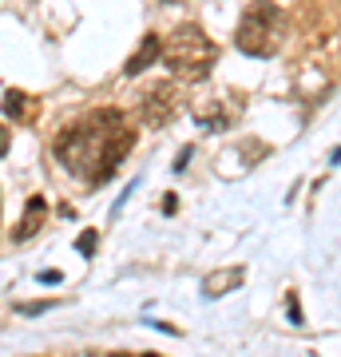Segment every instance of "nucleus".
Segmentation results:
<instances>
[{
  "label": "nucleus",
  "instance_id": "nucleus-16",
  "mask_svg": "<svg viewBox=\"0 0 341 357\" xmlns=\"http://www.w3.org/2000/svg\"><path fill=\"white\" fill-rule=\"evenodd\" d=\"M139 357H159V354H139Z\"/></svg>",
  "mask_w": 341,
  "mask_h": 357
},
{
  "label": "nucleus",
  "instance_id": "nucleus-13",
  "mask_svg": "<svg viewBox=\"0 0 341 357\" xmlns=\"http://www.w3.org/2000/svg\"><path fill=\"white\" fill-rule=\"evenodd\" d=\"M175 206H179L175 195H163V215H175Z\"/></svg>",
  "mask_w": 341,
  "mask_h": 357
},
{
  "label": "nucleus",
  "instance_id": "nucleus-11",
  "mask_svg": "<svg viewBox=\"0 0 341 357\" xmlns=\"http://www.w3.org/2000/svg\"><path fill=\"white\" fill-rule=\"evenodd\" d=\"M56 302H28V306H16L20 314H44V310H52Z\"/></svg>",
  "mask_w": 341,
  "mask_h": 357
},
{
  "label": "nucleus",
  "instance_id": "nucleus-14",
  "mask_svg": "<svg viewBox=\"0 0 341 357\" xmlns=\"http://www.w3.org/2000/svg\"><path fill=\"white\" fill-rule=\"evenodd\" d=\"M40 282H60V270H40Z\"/></svg>",
  "mask_w": 341,
  "mask_h": 357
},
{
  "label": "nucleus",
  "instance_id": "nucleus-10",
  "mask_svg": "<svg viewBox=\"0 0 341 357\" xmlns=\"http://www.w3.org/2000/svg\"><path fill=\"white\" fill-rule=\"evenodd\" d=\"M286 314H290L294 326H302V306H298V294H290V298H286Z\"/></svg>",
  "mask_w": 341,
  "mask_h": 357
},
{
  "label": "nucleus",
  "instance_id": "nucleus-17",
  "mask_svg": "<svg viewBox=\"0 0 341 357\" xmlns=\"http://www.w3.org/2000/svg\"><path fill=\"white\" fill-rule=\"evenodd\" d=\"M163 4H179V0H163Z\"/></svg>",
  "mask_w": 341,
  "mask_h": 357
},
{
  "label": "nucleus",
  "instance_id": "nucleus-4",
  "mask_svg": "<svg viewBox=\"0 0 341 357\" xmlns=\"http://www.w3.org/2000/svg\"><path fill=\"white\" fill-rule=\"evenodd\" d=\"M175 107H179L175 84H155V88L143 91V100H139V115H143L147 128H167L171 115H175Z\"/></svg>",
  "mask_w": 341,
  "mask_h": 357
},
{
  "label": "nucleus",
  "instance_id": "nucleus-6",
  "mask_svg": "<svg viewBox=\"0 0 341 357\" xmlns=\"http://www.w3.org/2000/svg\"><path fill=\"white\" fill-rule=\"evenodd\" d=\"M44 218H48V203H44L40 195H32V199L24 203V215H20L16 230H13V243H28V238L44 227Z\"/></svg>",
  "mask_w": 341,
  "mask_h": 357
},
{
  "label": "nucleus",
  "instance_id": "nucleus-8",
  "mask_svg": "<svg viewBox=\"0 0 341 357\" xmlns=\"http://www.w3.org/2000/svg\"><path fill=\"white\" fill-rule=\"evenodd\" d=\"M242 278H246V270L242 266H230V270H215L211 278H202V298H222V294L238 290Z\"/></svg>",
  "mask_w": 341,
  "mask_h": 357
},
{
  "label": "nucleus",
  "instance_id": "nucleus-15",
  "mask_svg": "<svg viewBox=\"0 0 341 357\" xmlns=\"http://www.w3.org/2000/svg\"><path fill=\"white\" fill-rule=\"evenodd\" d=\"M190 151H195V147H187V151H183V155H179V159H175V167H179V171H183V167L190 163Z\"/></svg>",
  "mask_w": 341,
  "mask_h": 357
},
{
  "label": "nucleus",
  "instance_id": "nucleus-2",
  "mask_svg": "<svg viewBox=\"0 0 341 357\" xmlns=\"http://www.w3.org/2000/svg\"><path fill=\"white\" fill-rule=\"evenodd\" d=\"M218 48L199 24H179L171 36L163 40V64L175 72L179 79H206V72L215 68Z\"/></svg>",
  "mask_w": 341,
  "mask_h": 357
},
{
  "label": "nucleus",
  "instance_id": "nucleus-9",
  "mask_svg": "<svg viewBox=\"0 0 341 357\" xmlns=\"http://www.w3.org/2000/svg\"><path fill=\"white\" fill-rule=\"evenodd\" d=\"M96 243H100V234H96V230H84V234H79V243H76V250L84 258H91V255H96Z\"/></svg>",
  "mask_w": 341,
  "mask_h": 357
},
{
  "label": "nucleus",
  "instance_id": "nucleus-12",
  "mask_svg": "<svg viewBox=\"0 0 341 357\" xmlns=\"http://www.w3.org/2000/svg\"><path fill=\"white\" fill-rule=\"evenodd\" d=\"M8 143H13V131H8L4 123H0V159L8 155Z\"/></svg>",
  "mask_w": 341,
  "mask_h": 357
},
{
  "label": "nucleus",
  "instance_id": "nucleus-3",
  "mask_svg": "<svg viewBox=\"0 0 341 357\" xmlns=\"http://www.w3.org/2000/svg\"><path fill=\"white\" fill-rule=\"evenodd\" d=\"M282 32H286V13L270 0H254L242 13V24L234 32V44L246 56H274L282 48Z\"/></svg>",
  "mask_w": 341,
  "mask_h": 357
},
{
  "label": "nucleus",
  "instance_id": "nucleus-5",
  "mask_svg": "<svg viewBox=\"0 0 341 357\" xmlns=\"http://www.w3.org/2000/svg\"><path fill=\"white\" fill-rule=\"evenodd\" d=\"M0 112H4V119H13V123H36L40 119V100L28 96V91H20V88H8L4 96H0Z\"/></svg>",
  "mask_w": 341,
  "mask_h": 357
},
{
  "label": "nucleus",
  "instance_id": "nucleus-7",
  "mask_svg": "<svg viewBox=\"0 0 341 357\" xmlns=\"http://www.w3.org/2000/svg\"><path fill=\"white\" fill-rule=\"evenodd\" d=\"M155 60H163V40L155 36V32H147V36L139 40L135 56H131V60L123 64V76H139V72H147Z\"/></svg>",
  "mask_w": 341,
  "mask_h": 357
},
{
  "label": "nucleus",
  "instance_id": "nucleus-1",
  "mask_svg": "<svg viewBox=\"0 0 341 357\" xmlns=\"http://www.w3.org/2000/svg\"><path fill=\"white\" fill-rule=\"evenodd\" d=\"M131 147H135V128L127 123V115L119 107H100V112L79 115L76 123L60 128L52 139L56 163L91 187L107 183L115 175V167L131 155Z\"/></svg>",
  "mask_w": 341,
  "mask_h": 357
}]
</instances>
